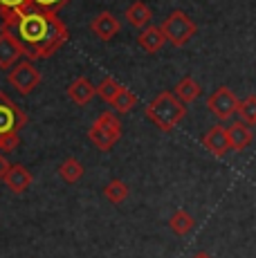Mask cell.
<instances>
[{
  "label": "cell",
  "mask_w": 256,
  "mask_h": 258,
  "mask_svg": "<svg viewBox=\"0 0 256 258\" xmlns=\"http://www.w3.org/2000/svg\"><path fill=\"white\" fill-rule=\"evenodd\" d=\"M203 144H205V148H207V151H209L214 157H225V155H227V153L231 151L229 133H227V128H225L223 123H216V126H211L209 131L205 133Z\"/></svg>",
  "instance_id": "obj_9"
},
{
  "label": "cell",
  "mask_w": 256,
  "mask_h": 258,
  "mask_svg": "<svg viewBox=\"0 0 256 258\" xmlns=\"http://www.w3.org/2000/svg\"><path fill=\"white\" fill-rule=\"evenodd\" d=\"M238 97L234 94V90L227 86L218 88V90H214L209 99H207V108H209V112L214 115L218 121H227L238 112Z\"/></svg>",
  "instance_id": "obj_7"
},
{
  "label": "cell",
  "mask_w": 256,
  "mask_h": 258,
  "mask_svg": "<svg viewBox=\"0 0 256 258\" xmlns=\"http://www.w3.org/2000/svg\"><path fill=\"white\" fill-rule=\"evenodd\" d=\"M119 21H117V16L115 14H110V12H101V14H97L95 18H92V23H90V29H92V34H95L97 38H101V41H110V38H115L117 36V32H119Z\"/></svg>",
  "instance_id": "obj_11"
},
{
  "label": "cell",
  "mask_w": 256,
  "mask_h": 258,
  "mask_svg": "<svg viewBox=\"0 0 256 258\" xmlns=\"http://www.w3.org/2000/svg\"><path fill=\"white\" fill-rule=\"evenodd\" d=\"M164 43H166V36H164V32H162V27H157V25L144 27L140 32V36H137V45L149 54L160 52V49L164 47Z\"/></svg>",
  "instance_id": "obj_13"
},
{
  "label": "cell",
  "mask_w": 256,
  "mask_h": 258,
  "mask_svg": "<svg viewBox=\"0 0 256 258\" xmlns=\"http://www.w3.org/2000/svg\"><path fill=\"white\" fill-rule=\"evenodd\" d=\"M103 196H106V200L112 202V205H121L128 198V186L121 180H110L103 186Z\"/></svg>",
  "instance_id": "obj_21"
},
{
  "label": "cell",
  "mask_w": 256,
  "mask_h": 258,
  "mask_svg": "<svg viewBox=\"0 0 256 258\" xmlns=\"http://www.w3.org/2000/svg\"><path fill=\"white\" fill-rule=\"evenodd\" d=\"M160 27H162V32H164V36H166V43H171L173 47H184L186 43L196 36V32H198L194 18L186 16L182 9L171 12Z\"/></svg>",
  "instance_id": "obj_5"
},
{
  "label": "cell",
  "mask_w": 256,
  "mask_h": 258,
  "mask_svg": "<svg viewBox=\"0 0 256 258\" xmlns=\"http://www.w3.org/2000/svg\"><path fill=\"white\" fill-rule=\"evenodd\" d=\"M70 0H34V7L41 9V12H50V14H58V9L63 5H68Z\"/></svg>",
  "instance_id": "obj_24"
},
{
  "label": "cell",
  "mask_w": 256,
  "mask_h": 258,
  "mask_svg": "<svg viewBox=\"0 0 256 258\" xmlns=\"http://www.w3.org/2000/svg\"><path fill=\"white\" fill-rule=\"evenodd\" d=\"M32 7L34 0H0V18H3V23L12 21V18L21 16Z\"/></svg>",
  "instance_id": "obj_17"
},
{
  "label": "cell",
  "mask_w": 256,
  "mask_h": 258,
  "mask_svg": "<svg viewBox=\"0 0 256 258\" xmlns=\"http://www.w3.org/2000/svg\"><path fill=\"white\" fill-rule=\"evenodd\" d=\"M227 133H229V142H231V151H236V153H240V151H245V148L252 144V131H249V126L247 123H243V121H234L231 126L227 128Z\"/></svg>",
  "instance_id": "obj_15"
},
{
  "label": "cell",
  "mask_w": 256,
  "mask_h": 258,
  "mask_svg": "<svg viewBox=\"0 0 256 258\" xmlns=\"http://www.w3.org/2000/svg\"><path fill=\"white\" fill-rule=\"evenodd\" d=\"M3 29H9L18 43L25 49L27 58H50L58 49L70 41V32H68L66 23L58 18V14L41 12V9L32 7L25 14L5 21Z\"/></svg>",
  "instance_id": "obj_1"
},
{
  "label": "cell",
  "mask_w": 256,
  "mask_h": 258,
  "mask_svg": "<svg viewBox=\"0 0 256 258\" xmlns=\"http://www.w3.org/2000/svg\"><path fill=\"white\" fill-rule=\"evenodd\" d=\"M173 94L180 99L182 103H184V106H189V103H194L196 99L203 94V90H200L198 81H196L194 77H184L182 81H178V86H175Z\"/></svg>",
  "instance_id": "obj_16"
},
{
  "label": "cell",
  "mask_w": 256,
  "mask_h": 258,
  "mask_svg": "<svg viewBox=\"0 0 256 258\" xmlns=\"http://www.w3.org/2000/svg\"><path fill=\"white\" fill-rule=\"evenodd\" d=\"M110 106L115 108L117 112H124V115H126V112H131L133 108L137 106V94L133 92V90H128V88L121 86V90L117 92V97L112 99Z\"/></svg>",
  "instance_id": "obj_20"
},
{
  "label": "cell",
  "mask_w": 256,
  "mask_h": 258,
  "mask_svg": "<svg viewBox=\"0 0 256 258\" xmlns=\"http://www.w3.org/2000/svg\"><path fill=\"white\" fill-rule=\"evenodd\" d=\"M121 90V83H117L112 77H103L99 81V86H97V97L101 99L103 103H108L110 106L112 99L117 97V92Z\"/></svg>",
  "instance_id": "obj_22"
},
{
  "label": "cell",
  "mask_w": 256,
  "mask_h": 258,
  "mask_svg": "<svg viewBox=\"0 0 256 258\" xmlns=\"http://www.w3.org/2000/svg\"><path fill=\"white\" fill-rule=\"evenodd\" d=\"M184 117H186V106L173 92H160L146 106V119L164 133H171Z\"/></svg>",
  "instance_id": "obj_3"
},
{
  "label": "cell",
  "mask_w": 256,
  "mask_h": 258,
  "mask_svg": "<svg viewBox=\"0 0 256 258\" xmlns=\"http://www.w3.org/2000/svg\"><path fill=\"white\" fill-rule=\"evenodd\" d=\"M3 182L7 184V188L12 193L21 196V193H25L27 188H29V184H32V173H29L23 164H12Z\"/></svg>",
  "instance_id": "obj_12"
},
{
  "label": "cell",
  "mask_w": 256,
  "mask_h": 258,
  "mask_svg": "<svg viewBox=\"0 0 256 258\" xmlns=\"http://www.w3.org/2000/svg\"><path fill=\"white\" fill-rule=\"evenodd\" d=\"M68 97L77 106H88L92 99L97 97V86H92V81L88 77H77L75 81L68 86Z\"/></svg>",
  "instance_id": "obj_10"
},
{
  "label": "cell",
  "mask_w": 256,
  "mask_h": 258,
  "mask_svg": "<svg viewBox=\"0 0 256 258\" xmlns=\"http://www.w3.org/2000/svg\"><path fill=\"white\" fill-rule=\"evenodd\" d=\"M43 81L41 72L34 68L32 61H21L7 72V83L14 88L18 94H29L34 88H38Z\"/></svg>",
  "instance_id": "obj_6"
},
{
  "label": "cell",
  "mask_w": 256,
  "mask_h": 258,
  "mask_svg": "<svg viewBox=\"0 0 256 258\" xmlns=\"http://www.w3.org/2000/svg\"><path fill=\"white\" fill-rule=\"evenodd\" d=\"M151 18H153V12H151V7L144 3V0H135V3H133L131 7L126 9V21H128V25H133V27H137V29L149 27Z\"/></svg>",
  "instance_id": "obj_14"
},
{
  "label": "cell",
  "mask_w": 256,
  "mask_h": 258,
  "mask_svg": "<svg viewBox=\"0 0 256 258\" xmlns=\"http://www.w3.org/2000/svg\"><path fill=\"white\" fill-rule=\"evenodd\" d=\"M58 175H61V180L68 182V184H77L83 177V164L77 157H68V160H63L61 166H58Z\"/></svg>",
  "instance_id": "obj_18"
},
{
  "label": "cell",
  "mask_w": 256,
  "mask_h": 258,
  "mask_svg": "<svg viewBox=\"0 0 256 258\" xmlns=\"http://www.w3.org/2000/svg\"><path fill=\"white\" fill-rule=\"evenodd\" d=\"M23 56H25V49L18 43V38L9 29H3L0 32V70L9 72L16 63H21Z\"/></svg>",
  "instance_id": "obj_8"
},
{
  "label": "cell",
  "mask_w": 256,
  "mask_h": 258,
  "mask_svg": "<svg viewBox=\"0 0 256 258\" xmlns=\"http://www.w3.org/2000/svg\"><path fill=\"white\" fill-rule=\"evenodd\" d=\"M9 162H7V157H5V153H0V182L5 180V175H7V171H9Z\"/></svg>",
  "instance_id": "obj_25"
},
{
  "label": "cell",
  "mask_w": 256,
  "mask_h": 258,
  "mask_svg": "<svg viewBox=\"0 0 256 258\" xmlns=\"http://www.w3.org/2000/svg\"><path fill=\"white\" fill-rule=\"evenodd\" d=\"M194 258H211V256H209V254H205V251H200V254H196Z\"/></svg>",
  "instance_id": "obj_26"
},
{
  "label": "cell",
  "mask_w": 256,
  "mask_h": 258,
  "mask_svg": "<svg viewBox=\"0 0 256 258\" xmlns=\"http://www.w3.org/2000/svg\"><path fill=\"white\" fill-rule=\"evenodd\" d=\"M27 123V115L21 106L12 101L3 90H0V153L9 155L21 146L18 131Z\"/></svg>",
  "instance_id": "obj_2"
},
{
  "label": "cell",
  "mask_w": 256,
  "mask_h": 258,
  "mask_svg": "<svg viewBox=\"0 0 256 258\" xmlns=\"http://www.w3.org/2000/svg\"><path fill=\"white\" fill-rule=\"evenodd\" d=\"M121 137V121L115 112H101L99 117L92 121L90 131H88V140L95 144L99 151H110Z\"/></svg>",
  "instance_id": "obj_4"
},
{
  "label": "cell",
  "mask_w": 256,
  "mask_h": 258,
  "mask_svg": "<svg viewBox=\"0 0 256 258\" xmlns=\"http://www.w3.org/2000/svg\"><path fill=\"white\" fill-rule=\"evenodd\" d=\"M169 227H171V231H173L175 236H186L196 227V220H194V216H191L189 211L180 209V211H175L173 216H171Z\"/></svg>",
  "instance_id": "obj_19"
},
{
  "label": "cell",
  "mask_w": 256,
  "mask_h": 258,
  "mask_svg": "<svg viewBox=\"0 0 256 258\" xmlns=\"http://www.w3.org/2000/svg\"><path fill=\"white\" fill-rule=\"evenodd\" d=\"M238 115H240V121L247 123V126H254L256 123V97L254 94L238 103Z\"/></svg>",
  "instance_id": "obj_23"
}]
</instances>
